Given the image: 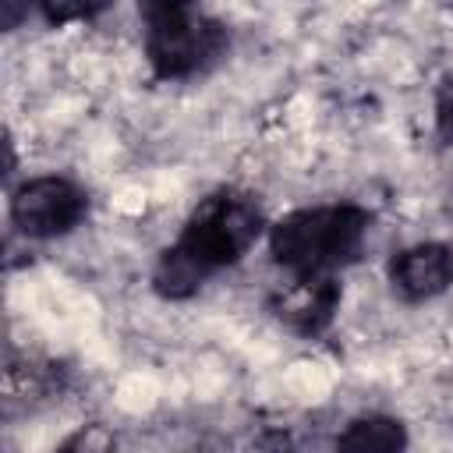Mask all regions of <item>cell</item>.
I'll return each instance as SVG.
<instances>
[{
  "label": "cell",
  "mask_w": 453,
  "mask_h": 453,
  "mask_svg": "<svg viewBox=\"0 0 453 453\" xmlns=\"http://www.w3.org/2000/svg\"><path fill=\"white\" fill-rule=\"evenodd\" d=\"M386 280L393 294L407 304L432 301L453 287V248L442 241H421L400 248L386 265Z\"/></svg>",
  "instance_id": "5"
},
{
  "label": "cell",
  "mask_w": 453,
  "mask_h": 453,
  "mask_svg": "<svg viewBox=\"0 0 453 453\" xmlns=\"http://www.w3.org/2000/svg\"><path fill=\"white\" fill-rule=\"evenodd\" d=\"M88 212V195L60 173L28 177L11 191V223L32 241L71 234Z\"/></svg>",
  "instance_id": "4"
},
{
  "label": "cell",
  "mask_w": 453,
  "mask_h": 453,
  "mask_svg": "<svg viewBox=\"0 0 453 453\" xmlns=\"http://www.w3.org/2000/svg\"><path fill=\"white\" fill-rule=\"evenodd\" d=\"M336 446L361 453H393L407 446V428L389 414H361L336 435Z\"/></svg>",
  "instance_id": "7"
},
{
  "label": "cell",
  "mask_w": 453,
  "mask_h": 453,
  "mask_svg": "<svg viewBox=\"0 0 453 453\" xmlns=\"http://www.w3.org/2000/svg\"><path fill=\"white\" fill-rule=\"evenodd\" d=\"M372 230L357 202H326L287 212L269 226V255L290 280H329L354 265Z\"/></svg>",
  "instance_id": "2"
},
{
  "label": "cell",
  "mask_w": 453,
  "mask_h": 453,
  "mask_svg": "<svg viewBox=\"0 0 453 453\" xmlns=\"http://www.w3.org/2000/svg\"><path fill=\"white\" fill-rule=\"evenodd\" d=\"M340 304V283L329 280H290V294L280 301V319L301 333L315 336L333 322V311Z\"/></svg>",
  "instance_id": "6"
},
{
  "label": "cell",
  "mask_w": 453,
  "mask_h": 453,
  "mask_svg": "<svg viewBox=\"0 0 453 453\" xmlns=\"http://www.w3.org/2000/svg\"><path fill=\"white\" fill-rule=\"evenodd\" d=\"M138 21L145 60L166 81L212 67L230 46L226 25L202 14L195 0H138Z\"/></svg>",
  "instance_id": "3"
},
{
  "label": "cell",
  "mask_w": 453,
  "mask_h": 453,
  "mask_svg": "<svg viewBox=\"0 0 453 453\" xmlns=\"http://www.w3.org/2000/svg\"><path fill=\"white\" fill-rule=\"evenodd\" d=\"M0 7H4V28L7 32L18 28L21 14H28V0H0Z\"/></svg>",
  "instance_id": "10"
},
{
  "label": "cell",
  "mask_w": 453,
  "mask_h": 453,
  "mask_svg": "<svg viewBox=\"0 0 453 453\" xmlns=\"http://www.w3.org/2000/svg\"><path fill=\"white\" fill-rule=\"evenodd\" d=\"M435 131L446 145H453V78L435 88Z\"/></svg>",
  "instance_id": "9"
},
{
  "label": "cell",
  "mask_w": 453,
  "mask_h": 453,
  "mask_svg": "<svg viewBox=\"0 0 453 453\" xmlns=\"http://www.w3.org/2000/svg\"><path fill=\"white\" fill-rule=\"evenodd\" d=\"M32 4L42 14V21L53 25V28L92 21V18H99L110 7V0H32Z\"/></svg>",
  "instance_id": "8"
},
{
  "label": "cell",
  "mask_w": 453,
  "mask_h": 453,
  "mask_svg": "<svg viewBox=\"0 0 453 453\" xmlns=\"http://www.w3.org/2000/svg\"><path fill=\"white\" fill-rule=\"evenodd\" d=\"M265 216L255 195L237 188H219L205 195L180 234L159 251L152 269V287L166 301H184L226 265H237L251 244L262 237Z\"/></svg>",
  "instance_id": "1"
}]
</instances>
